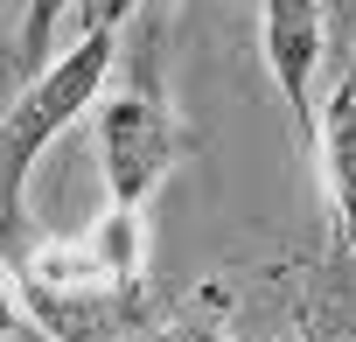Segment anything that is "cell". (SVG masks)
I'll return each instance as SVG.
<instances>
[{
  "label": "cell",
  "instance_id": "9",
  "mask_svg": "<svg viewBox=\"0 0 356 342\" xmlns=\"http://www.w3.org/2000/svg\"><path fill=\"white\" fill-rule=\"evenodd\" d=\"M140 8H161V0H91L84 22H126V15H140Z\"/></svg>",
  "mask_w": 356,
  "mask_h": 342
},
{
  "label": "cell",
  "instance_id": "11",
  "mask_svg": "<svg viewBox=\"0 0 356 342\" xmlns=\"http://www.w3.org/2000/svg\"><path fill=\"white\" fill-rule=\"evenodd\" d=\"M349 77H356V49H349Z\"/></svg>",
  "mask_w": 356,
  "mask_h": 342
},
{
  "label": "cell",
  "instance_id": "8",
  "mask_svg": "<svg viewBox=\"0 0 356 342\" xmlns=\"http://www.w3.org/2000/svg\"><path fill=\"white\" fill-rule=\"evenodd\" d=\"M84 0H29V15H22V49H15V63H22V77H35L49 56H56V28H63V15H77Z\"/></svg>",
  "mask_w": 356,
  "mask_h": 342
},
{
  "label": "cell",
  "instance_id": "5",
  "mask_svg": "<svg viewBox=\"0 0 356 342\" xmlns=\"http://www.w3.org/2000/svg\"><path fill=\"white\" fill-rule=\"evenodd\" d=\"M286 286H293V342H356V252L342 238L286 266Z\"/></svg>",
  "mask_w": 356,
  "mask_h": 342
},
{
  "label": "cell",
  "instance_id": "1",
  "mask_svg": "<svg viewBox=\"0 0 356 342\" xmlns=\"http://www.w3.org/2000/svg\"><path fill=\"white\" fill-rule=\"evenodd\" d=\"M15 293L49 342H119L147 300V217L105 203L77 238H29Z\"/></svg>",
  "mask_w": 356,
  "mask_h": 342
},
{
  "label": "cell",
  "instance_id": "10",
  "mask_svg": "<svg viewBox=\"0 0 356 342\" xmlns=\"http://www.w3.org/2000/svg\"><path fill=\"white\" fill-rule=\"evenodd\" d=\"M22 321H29V314H22V293H15L8 279H0V342H8V335H15Z\"/></svg>",
  "mask_w": 356,
  "mask_h": 342
},
{
  "label": "cell",
  "instance_id": "2",
  "mask_svg": "<svg viewBox=\"0 0 356 342\" xmlns=\"http://www.w3.org/2000/svg\"><path fill=\"white\" fill-rule=\"evenodd\" d=\"M112 63H119V22H84V35L49 56L22 91L15 105L0 112V259H22L35 224H29V175L35 161L98 105V91L112 84Z\"/></svg>",
  "mask_w": 356,
  "mask_h": 342
},
{
  "label": "cell",
  "instance_id": "4",
  "mask_svg": "<svg viewBox=\"0 0 356 342\" xmlns=\"http://www.w3.org/2000/svg\"><path fill=\"white\" fill-rule=\"evenodd\" d=\"M259 49H266V70L293 112V133L314 140V70L328 49L321 0H259Z\"/></svg>",
  "mask_w": 356,
  "mask_h": 342
},
{
  "label": "cell",
  "instance_id": "6",
  "mask_svg": "<svg viewBox=\"0 0 356 342\" xmlns=\"http://www.w3.org/2000/svg\"><path fill=\"white\" fill-rule=\"evenodd\" d=\"M314 161H321V189L335 210V238L356 245V77H342L328 91V105L314 112Z\"/></svg>",
  "mask_w": 356,
  "mask_h": 342
},
{
  "label": "cell",
  "instance_id": "7",
  "mask_svg": "<svg viewBox=\"0 0 356 342\" xmlns=\"http://www.w3.org/2000/svg\"><path fill=\"white\" fill-rule=\"evenodd\" d=\"M147 342H238L231 321H224V286H196L168 321L147 328Z\"/></svg>",
  "mask_w": 356,
  "mask_h": 342
},
{
  "label": "cell",
  "instance_id": "3",
  "mask_svg": "<svg viewBox=\"0 0 356 342\" xmlns=\"http://www.w3.org/2000/svg\"><path fill=\"white\" fill-rule=\"evenodd\" d=\"M98 119V168H105V203H133L147 210L161 196V182L182 168V154L196 147V133L182 126V112L161 91V63H154V35L133 49V77L119 91H98L91 105Z\"/></svg>",
  "mask_w": 356,
  "mask_h": 342
}]
</instances>
